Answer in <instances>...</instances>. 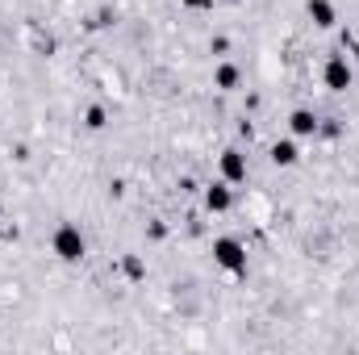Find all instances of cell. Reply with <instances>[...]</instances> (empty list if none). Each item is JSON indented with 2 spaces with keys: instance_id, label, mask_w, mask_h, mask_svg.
<instances>
[{
  "instance_id": "6da1fadb",
  "label": "cell",
  "mask_w": 359,
  "mask_h": 355,
  "mask_svg": "<svg viewBox=\"0 0 359 355\" xmlns=\"http://www.w3.org/2000/svg\"><path fill=\"white\" fill-rule=\"evenodd\" d=\"M84 234H80V226H72V222H63L59 230H55V255L63 260V264H80L84 260Z\"/></svg>"
},
{
  "instance_id": "8fae6325",
  "label": "cell",
  "mask_w": 359,
  "mask_h": 355,
  "mask_svg": "<svg viewBox=\"0 0 359 355\" xmlns=\"http://www.w3.org/2000/svg\"><path fill=\"white\" fill-rule=\"evenodd\" d=\"M126 276H134V280H138V276H142V264H138V260H126Z\"/></svg>"
},
{
  "instance_id": "30bf717a",
  "label": "cell",
  "mask_w": 359,
  "mask_h": 355,
  "mask_svg": "<svg viewBox=\"0 0 359 355\" xmlns=\"http://www.w3.org/2000/svg\"><path fill=\"white\" fill-rule=\"evenodd\" d=\"M100 126H104V109H100V105H92V109H88V130H100Z\"/></svg>"
},
{
  "instance_id": "7c38bea8",
  "label": "cell",
  "mask_w": 359,
  "mask_h": 355,
  "mask_svg": "<svg viewBox=\"0 0 359 355\" xmlns=\"http://www.w3.org/2000/svg\"><path fill=\"white\" fill-rule=\"evenodd\" d=\"M180 4H184V8H209L213 0H180Z\"/></svg>"
},
{
  "instance_id": "8992f818",
  "label": "cell",
  "mask_w": 359,
  "mask_h": 355,
  "mask_svg": "<svg viewBox=\"0 0 359 355\" xmlns=\"http://www.w3.org/2000/svg\"><path fill=\"white\" fill-rule=\"evenodd\" d=\"M305 13L313 17V25H318V29H330V25L339 21V17H334V4H330V0H305Z\"/></svg>"
},
{
  "instance_id": "7a4b0ae2",
  "label": "cell",
  "mask_w": 359,
  "mask_h": 355,
  "mask_svg": "<svg viewBox=\"0 0 359 355\" xmlns=\"http://www.w3.org/2000/svg\"><path fill=\"white\" fill-rule=\"evenodd\" d=\"M213 260L226 267V272L243 276V272H247V247H243L238 239H217V243H213Z\"/></svg>"
},
{
  "instance_id": "277c9868",
  "label": "cell",
  "mask_w": 359,
  "mask_h": 355,
  "mask_svg": "<svg viewBox=\"0 0 359 355\" xmlns=\"http://www.w3.org/2000/svg\"><path fill=\"white\" fill-rule=\"evenodd\" d=\"M222 180L226 184H243L247 180V159L230 147V151H222Z\"/></svg>"
},
{
  "instance_id": "ba28073f",
  "label": "cell",
  "mask_w": 359,
  "mask_h": 355,
  "mask_svg": "<svg viewBox=\"0 0 359 355\" xmlns=\"http://www.w3.org/2000/svg\"><path fill=\"white\" fill-rule=\"evenodd\" d=\"M297 159H301L297 142H276V147H271V163H276V168H292Z\"/></svg>"
},
{
  "instance_id": "3957f363",
  "label": "cell",
  "mask_w": 359,
  "mask_h": 355,
  "mask_svg": "<svg viewBox=\"0 0 359 355\" xmlns=\"http://www.w3.org/2000/svg\"><path fill=\"white\" fill-rule=\"evenodd\" d=\"M322 80H326L330 92H347L351 88V63H347V59H330L326 72H322Z\"/></svg>"
},
{
  "instance_id": "5b68a950",
  "label": "cell",
  "mask_w": 359,
  "mask_h": 355,
  "mask_svg": "<svg viewBox=\"0 0 359 355\" xmlns=\"http://www.w3.org/2000/svg\"><path fill=\"white\" fill-rule=\"evenodd\" d=\"M230 205H234V196H230V184H226V180L205 188V209H209V213H226Z\"/></svg>"
},
{
  "instance_id": "52a82bcc",
  "label": "cell",
  "mask_w": 359,
  "mask_h": 355,
  "mask_svg": "<svg viewBox=\"0 0 359 355\" xmlns=\"http://www.w3.org/2000/svg\"><path fill=\"white\" fill-rule=\"evenodd\" d=\"M288 130H292L297 138H309V134H318V117H313L309 109H297V113L288 117Z\"/></svg>"
},
{
  "instance_id": "9c48e42d",
  "label": "cell",
  "mask_w": 359,
  "mask_h": 355,
  "mask_svg": "<svg viewBox=\"0 0 359 355\" xmlns=\"http://www.w3.org/2000/svg\"><path fill=\"white\" fill-rule=\"evenodd\" d=\"M213 84H217V88H222V92L238 88V67H234V63H222V67L213 72Z\"/></svg>"
}]
</instances>
